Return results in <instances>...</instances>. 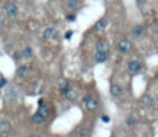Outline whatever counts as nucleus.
<instances>
[{
	"instance_id": "2eb2a0df",
	"label": "nucleus",
	"mask_w": 158,
	"mask_h": 137,
	"mask_svg": "<svg viewBox=\"0 0 158 137\" xmlns=\"http://www.w3.org/2000/svg\"><path fill=\"white\" fill-rule=\"evenodd\" d=\"M21 57L22 58H25V59H30V58H32L33 57V49L31 48V47H25L23 48V51L21 52Z\"/></svg>"
},
{
	"instance_id": "5701e85b",
	"label": "nucleus",
	"mask_w": 158,
	"mask_h": 137,
	"mask_svg": "<svg viewBox=\"0 0 158 137\" xmlns=\"http://www.w3.org/2000/svg\"><path fill=\"white\" fill-rule=\"evenodd\" d=\"M101 120H102V122H105V123H109V122H110V117H109L107 115H102V116H101Z\"/></svg>"
},
{
	"instance_id": "a211bd4d",
	"label": "nucleus",
	"mask_w": 158,
	"mask_h": 137,
	"mask_svg": "<svg viewBox=\"0 0 158 137\" xmlns=\"http://www.w3.org/2000/svg\"><path fill=\"white\" fill-rule=\"evenodd\" d=\"M67 7L70 11H74L79 7V1L78 0H67Z\"/></svg>"
},
{
	"instance_id": "bb28decb",
	"label": "nucleus",
	"mask_w": 158,
	"mask_h": 137,
	"mask_svg": "<svg viewBox=\"0 0 158 137\" xmlns=\"http://www.w3.org/2000/svg\"><path fill=\"white\" fill-rule=\"evenodd\" d=\"M4 27V20H2V17H0V28H2Z\"/></svg>"
},
{
	"instance_id": "ddd939ff",
	"label": "nucleus",
	"mask_w": 158,
	"mask_h": 137,
	"mask_svg": "<svg viewBox=\"0 0 158 137\" xmlns=\"http://www.w3.org/2000/svg\"><path fill=\"white\" fill-rule=\"evenodd\" d=\"M37 112L41 115V116H43L44 118L49 115V106L47 105V104H43V105H41V106H38V109H37Z\"/></svg>"
},
{
	"instance_id": "dca6fc26",
	"label": "nucleus",
	"mask_w": 158,
	"mask_h": 137,
	"mask_svg": "<svg viewBox=\"0 0 158 137\" xmlns=\"http://www.w3.org/2000/svg\"><path fill=\"white\" fill-rule=\"evenodd\" d=\"M132 33H133V36H136V37H141V36H143V33H144V27H143L142 25H136V26L132 28Z\"/></svg>"
},
{
	"instance_id": "f03ea898",
	"label": "nucleus",
	"mask_w": 158,
	"mask_h": 137,
	"mask_svg": "<svg viewBox=\"0 0 158 137\" xmlns=\"http://www.w3.org/2000/svg\"><path fill=\"white\" fill-rule=\"evenodd\" d=\"M4 12L6 14L7 17L14 19V17H16V16L19 15V7H17V5H16L15 2L7 1V2H5V5H4Z\"/></svg>"
},
{
	"instance_id": "aec40b11",
	"label": "nucleus",
	"mask_w": 158,
	"mask_h": 137,
	"mask_svg": "<svg viewBox=\"0 0 158 137\" xmlns=\"http://www.w3.org/2000/svg\"><path fill=\"white\" fill-rule=\"evenodd\" d=\"M31 120H32V122H33V123H37V125H40V123H43L46 118H44L43 116H41L38 112H36V114H33V115H32Z\"/></svg>"
},
{
	"instance_id": "f257e3e1",
	"label": "nucleus",
	"mask_w": 158,
	"mask_h": 137,
	"mask_svg": "<svg viewBox=\"0 0 158 137\" xmlns=\"http://www.w3.org/2000/svg\"><path fill=\"white\" fill-rule=\"evenodd\" d=\"M81 102H83L84 107H85L88 111H90V112L98 110V107H99V101H98V99H95L93 95H85V96L83 98Z\"/></svg>"
},
{
	"instance_id": "6ab92c4d",
	"label": "nucleus",
	"mask_w": 158,
	"mask_h": 137,
	"mask_svg": "<svg viewBox=\"0 0 158 137\" xmlns=\"http://www.w3.org/2000/svg\"><path fill=\"white\" fill-rule=\"evenodd\" d=\"M58 86H59V90H60V93L63 94V93H64V91H67L69 88H72V84H70V81L63 80V81H60V83L58 84Z\"/></svg>"
},
{
	"instance_id": "20e7f679",
	"label": "nucleus",
	"mask_w": 158,
	"mask_h": 137,
	"mask_svg": "<svg viewBox=\"0 0 158 137\" xmlns=\"http://www.w3.org/2000/svg\"><path fill=\"white\" fill-rule=\"evenodd\" d=\"M90 132H91V127L88 126V125H81L79 126L74 133H73V137H89L90 136Z\"/></svg>"
},
{
	"instance_id": "9b49d317",
	"label": "nucleus",
	"mask_w": 158,
	"mask_h": 137,
	"mask_svg": "<svg viewBox=\"0 0 158 137\" xmlns=\"http://www.w3.org/2000/svg\"><path fill=\"white\" fill-rule=\"evenodd\" d=\"M141 102H142V105H143L144 107H147V109H151V107L154 106V99H153L151 95H148V94H146V95L142 98Z\"/></svg>"
},
{
	"instance_id": "6e6552de",
	"label": "nucleus",
	"mask_w": 158,
	"mask_h": 137,
	"mask_svg": "<svg viewBox=\"0 0 158 137\" xmlns=\"http://www.w3.org/2000/svg\"><path fill=\"white\" fill-rule=\"evenodd\" d=\"M11 132V125L7 121H0V136L6 137Z\"/></svg>"
},
{
	"instance_id": "b1692460",
	"label": "nucleus",
	"mask_w": 158,
	"mask_h": 137,
	"mask_svg": "<svg viewBox=\"0 0 158 137\" xmlns=\"http://www.w3.org/2000/svg\"><path fill=\"white\" fill-rule=\"evenodd\" d=\"M6 84H7V80H6L5 78H1V79H0V89L4 88Z\"/></svg>"
},
{
	"instance_id": "393cba45",
	"label": "nucleus",
	"mask_w": 158,
	"mask_h": 137,
	"mask_svg": "<svg viewBox=\"0 0 158 137\" xmlns=\"http://www.w3.org/2000/svg\"><path fill=\"white\" fill-rule=\"evenodd\" d=\"M75 19H77L75 15H72V14L70 15H67V20L68 21H75Z\"/></svg>"
},
{
	"instance_id": "f8f14e48",
	"label": "nucleus",
	"mask_w": 158,
	"mask_h": 137,
	"mask_svg": "<svg viewBox=\"0 0 158 137\" xmlns=\"http://www.w3.org/2000/svg\"><path fill=\"white\" fill-rule=\"evenodd\" d=\"M110 94L112 96H120L122 94V88L118 84H112L110 86Z\"/></svg>"
},
{
	"instance_id": "4468645a",
	"label": "nucleus",
	"mask_w": 158,
	"mask_h": 137,
	"mask_svg": "<svg viewBox=\"0 0 158 137\" xmlns=\"http://www.w3.org/2000/svg\"><path fill=\"white\" fill-rule=\"evenodd\" d=\"M106 26H107V20L106 19H100L99 21H96L94 27H95L96 31H104L106 28Z\"/></svg>"
},
{
	"instance_id": "39448f33",
	"label": "nucleus",
	"mask_w": 158,
	"mask_h": 137,
	"mask_svg": "<svg viewBox=\"0 0 158 137\" xmlns=\"http://www.w3.org/2000/svg\"><path fill=\"white\" fill-rule=\"evenodd\" d=\"M127 68H128V72H130V73L137 74V73H139L141 69H142V63H141L139 60H131V62H128Z\"/></svg>"
},
{
	"instance_id": "412c9836",
	"label": "nucleus",
	"mask_w": 158,
	"mask_h": 137,
	"mask_svg": "<svg viewBox=\"0 0 158 137\" xmlns=\"http://www.w3.org/2000/svg\"><path fill=\"white\" fill-rule=\"evenodd\" d=\"M136 122H137V120H136L135 117H132V116H130V117L126 118V125H127V126H133Z\"/></svg>"
},
{
	"instance_id": "423d86ee",
	"label": "nucleus",
	"mask_w": 158,
	"mask_h": 137,
	"mask_svg": "<svg viewBox=\"0 0 158 137\" xmlns=\"http://www.w3.org/2000/svg\"><path fill=\"white\" fill-rule=\"evenodd\" d=\"M30 74H31V68L27 67V65H21V67H19L17 70H16V75H17V78H20V79H25V78H27Z\"/></svg>"
},
{
	"instance_id": "a878e982",
	"label": "nucleus",
	"mask_w": 158,
	"mask_h": 137,
	"mask_svg": "<svg viewBox=\"0 0 158 137\" xmlns=\"http://www.w3.org/2000/svg\"><path fill=\"white\" fill-rule=\"evenodd\" d=\"M43 104H44V100H43V99H38L37 105H38V106H41V105H43Z\"/></svg>"
},
{
	"instance_id": "7ed1b4c3",
	"label": "nucleus",
	"mask_w": 158,
	"mask_h": 137,
	"mask_svg": "<svg viewBox=\"0 0 158 137\" xmlns=\"http://www.w3.org/2000/svg\"><path fill=\"white\" fill-rule=\"evenodd\" d=\"M117 49H118L121 53L126 54V53L131 52V49H132V42H131L130 39L122 38V39H120V41L117 42Z\"/></svg>"
},
{
	"instance_id": "4be33fe9",
	"label": "nucleus",
	"mask_w": 158,
	"mask_h": 137,
	"mask_svg": "<svg viewBox=\"0 0 158 137\" xmlns=\"http://www.w3.org/2000/svg\"><path fill=\"white\" fill-rule=\"evenodd\" d=\"M72 37H73V31H72V30L67 31V32H65V35H64V38H65V39H70Z\"/></svg>"
},
{
	"instance_id": "0eeeda50",
	"label": "nucleus",
	"mask_w": 158,
	"mask_h": 137,
	"mask_svg": "<svg viewBox=\"0 0 158 137\" xmlns=\"http://www.w3.org/2000/svg\"><path fill=\"white\" fill-rule=\"evenodd\" d=\"M57 36H58V32L53 27H48L43 31V38L47 39V41H52L54 38H57Z\"/></svg>"
},
{
	"instance_id": "9d476101",
	"label": "nucleus",
	"mask_w": 158,
	"mask_h": 137,
	"mask_svg": "<svg viewBox=\"0 0 158 137\" xmlns=\"http://www.w3.org/2000/svg\"><path fill=\"white\" fill-rule=\"evenodd\" d=\"M63 95L65 96V99L67 100H69V101H75L77 100V98H78V93H77V90L72 86V88H69L67 91H64L63 93Z\"/></svg>"
},
{
	"instance_id": "cd10ccee",
	"label": "nucleus",
	"mask_w": 158,
	"mask_h": 137,
	"mask_svg": "<svg viewBox=\"0 0 158 137\" xmlns=\"http://www.w3.org/2000/svg\"><path fill=\"white\" fill-rule=\"evenodd\" d=\"M31 137H42V136H40V135H32Z\"/></svg>"
},
{
	"instance_id": "1a4fd4ad",
	"label": "nucleus",
	"mask_w": 158,
	"mask_h": 137,
	"mask_svg": "<svg viewBox=\"0 0 158 137\" xmlns=\"http://www.w3.org/2000/svg\"><path fill=\"white\" fill-rule=\"evenodd\" d=\"M96 52H105L109 53L110 52V46L107 43V41L105 39H99L96 43Z\"/></svg>"
},
{
	"instance_id": "f3484780",
	"label": "nucleus",
	"mask_w": 158,
	"mask_h": 137,
	"mask_svg": "<svg viewBox=\"0 0 158 137\" xmlns=\"http://www.w3.org/2000/svg\"><path fill=\"white\" fill-rule=\"evenodd\" d=\"M107 58H109V53H105V52H96V54H95V60H96V63H102V62H105Z\"/></svg>"
}]
</instances>
